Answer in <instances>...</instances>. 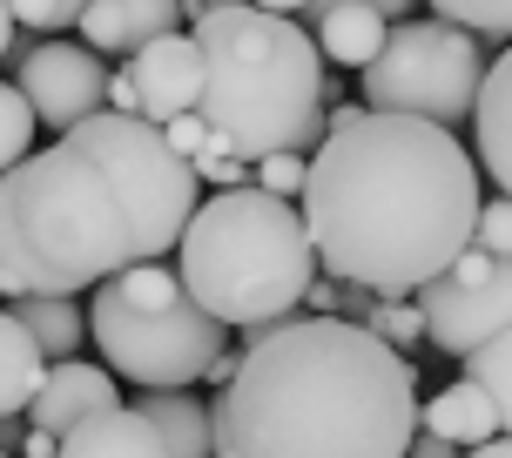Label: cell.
<instances>
[{
    "label": "cell",
    "instance_id": "obj_8",
    "mask_svg": "<svg viewBox=\"0 0 512 458\" xmlns=\"http://www.w3.org/2000/svg\"><path fill=\"white\" fill-rule=\"evenodd\" d=\"M411 304L425 317V344L465 357L512 324V256H486L479 270H438L411 290Z\"/></svg>",
    "mask_w": 512,
    "mask_h": 458
},
{
    "label": "cell",
    "instance_id": "obj_16",
    "mask_svg": "<svg viewBox=\"0 0 512 458\" xmlns=\"http://www.w3.org/2000/svg\"><path fill=\"white\" fill-rule=\"evenodd\" d=\"M384 34H391V14H378L371 0H337L324 21H310L317 54L337 61V68H364V61L384 48Z\"/></svg>",
    "mask_w": 512,
    "mask_h": 458
},
{
    "label": "cell",
    "instance_id": "obj_15",
    "mask_svg": "<svg viewBox=\"0 0 512 458\" xmlns=\"http://www.w3.org/2000/svg\"><path fill=\"white\" fill-rule=\"evenodd\" d=\"M142 418H149L169 458H216V398H203L196 384H176V391H142L135 398Z\"/></svg>",
    "mask_w": 512,
    "mask_h": 458
},
{
    "label": "cell",
    "instance_id": "obj_36",
    "mask_svg": "<svg viewBox=\"0 0 512 458\" xmlns=\"http://www.w3.org/2000/svg\"><path fill=\"white\" fill-rule=\"evenodd\" d=\"M14 48V7H7V0H0V54Z\"/></svg>",
    "mask_w": 512,
    "mask_h": 458
},
{
    "label": "cell",
    "instance_id": "obj_11",
    "mask_svg": "<svg viewBox=\"0 0 512 458\" xmlns=\"http://www.w3.org/2000/svg\"><path fill=\"white\" fill-rule=\"evenodd\" d=\"M122 398V378L108 371V364H88V357H54L48 371H41V391L27 398V425H41V432H68L81 425L88 411H102Z\"/></svg>",
    "mask_w": 512,
    "mask_h": 458
},
{
    "label": "cell",
    "instance_id": "obj_32",
    "mask_svg": "<svg viewBox=\"0 0 512 458\" xmlns=\"http://www.w3.org/2000/svg\"><path fill=\"white\" fill-rule=\"evenodd\" d=\"M54 452H61V438H54V432H41V425H27V432H21V458H54Z\"/></svg>",
    "mask_w": 512,
    "mask_h": 458
},
{
    "label": "cell",
    "instance_id": "obj_4",
    "mask_svg": "<svg viewBox=\"0 0 512 458\" xmlns=\"http://www.w3.org/2000/svg\"><path fill=\"white\" fill-rule=\"evenodd\" d=\"M203 48V122L209 149L256 155L317 149L324 142V54L297 14H270L250 0H203L189 7Z\"/></svg>",
    "mask_w": 512,
    "mask_h": 458
},
{
    "label": "cell",
    "instance_id": "obj_7",
    "mask_svg": "<svg viewBox=\"0 0 512 458\" xmlns=\"http://www.w3.org/2000/svg\"><path fill=\"white\" fill-rule=\"evenodd\" d=\"M364 75V108H391V115H425V122H472L479 102V75L486 54L479 34L459 21H405L384 34V48L358 68Z\"/></svg>",
    "mask_w": 512,
    "mask_h": 458
},
{
    "label": "cell",
    "instance_id": "obj_12",
    "mask_svg": "<svg viewBox=\"0 0 512 458\" xmlns=\"http://www.w3.org/2000/svg\"><path fill=\"white\" fill-rule=\"evenodd\" d=\"M182 21H189L182 0H88L75 27L88 34L95 54H135L142 41H155V34H169Z\"/></svg>",
    "mask_w": 512,
    "mask_h": 458
},
{
    "label": "cell",
    "instance_id": "obj_30",
    "mask_svg": "<svg viewBox=\"0 0 512 458\" xmlns=\"http://www.w3.org/2000/svg\"><path fill=\"white\" fill-rule=\"evenodd\" d=\"M108 108H122V115H142V95H135V75H128V61L108 75Z\"/></svg>",
    "mask_w": 512,
    "mask_h": 458
},
{
    "label": "cell",
    "instance_id": "obj_23",
    "mask_svg": "<svg viewBox=\"0 0 512 458\" xmlns=\"http://www.w3.org/2000/svg\"><path fill=\"white\" fill-rule=\"evenodd\" d=\"M304 176H310V155L304 149H270L250 162V182L256 189H270V196H283V203H297L304 196Z\"/></svg>",
    "mask_w": 512,
    "mask_h": 458
},
{
    "label": "cell",
    "instance_id": "obj_20",
    "mask_svg": "<svg viewBox=\"0 0 512 458\" xmlns=\"http://www.w3.org/2000/svg\"><path fill=\"white\" fill-rule=\"evenodd\" d=\"M459 364H465V378H472V384L492 398V411H499V432H512V324H506V331H492L486 344H472Z\"/></svg>",
    "mask_w": 512,
    "mask_h": 458
},
{
    "label": "cell",
    "instance_id": "obj_9",
    "mask_svg": "<svg viewBox=\"0 0 512 458\" xmlns=\"http://www.w3.org/2000/svg\"><path fill=\"white\" fill-rule=\"evenodd\" d=\"M21 95L34 108V122L61 135L75 128L81 115L108 108V68L95 48H75V41H41V48L21 54Z\"/></svg>",
    "mask_w": 512,
    "mask_h": 458
},
{
    "label": "cell",
    "instance_id": "obj_38",
    "mask_svg": "<svg viewBox=\"0 0 512 458\" xmlns=\"http://www.w3.org/2000/svg\"><path fill=\"white\" fill-rule=\"evenodd\" d=\"M250 7H270V14H297L304 0H250Z\"/></svg>",
    "mask_w": 512,
    "mask_h": 458
},
{
    "label": "cell",
    "instance_id": "obj_17",
    "mask_svg": "<svg viewBox=\"0 0 512 458\" xmlns=\"http://www.w3.org/2000/svg\"><path fill=\"white\" fill-rule=\"evenodd\" d=\"M418 432L445 438V445H479V438L499 432V411L472 378H459V384H445L432 405H418Z\"/></svg>",
    "mask_w": 512,
    "mask_h": 458
},
{
    "label": "cell",
    "instance_id": "obj_3",
    "mask_svg": "<svg viewBox=\"0 0 512 458\" xmlns=\"http://www.w3.org/2000/svg\"><path fill=\"white\" fill-rule=\"evenodd\" d=\"M418 378L351 317H283L216 398V458H405Z\"/></svg>",
    "mask_w": 512,
    "mask_h": 458
},
{
    "label": "cell",
    "instance_id": "obj_13",
    "mask_svg": "<svg viewBox=\"0 0 512 458\" xmlns=\"http://www.w3.org/2000/svg\"><path fill=\"white\" fill-rule=\"evenodd\" d=\"M54 458H169V445H162V432L142 418V405H122V398H115V405L88 411L81 425H68Z\"/></svg>",
    "mask_w": 512,
    "mask_h": 458
},
{
    "label": "cell",
    "instance_id": "obj_31",
    "mask_svg": "<svg viewBox=\"0 0 512 458\" xmlns=\"http://www.w3.org/2000/svg\"><path fill=\"white\" fill-rule=\"evenodd\" d=\"M236 371H243V344H223V351L209 357V371H203V384H216V391H223V384H230Z\"/></svg>",
    "mask_w": 512,
    "mask_h": 458
},
{
    "label": "cell",
    "instance_id": "obj_14",
    "mask_svg": "<svg viewBox=\"0 0 512 458\" xmlns=\"http://www.w3.org/2000/svg\"><path fill=\"white\" fill-rule=\"evenodd\" d=\"M472 135H479V169L512 196V41L499 48L486 75H479V102H472Z\"/></svg>",
    "mask_w": 512,
    "mask_h": 458
},
{
    "label": "cell",
    "instance_id": "obj_26",
    "mask_svg": "<svg viewBox=\"0 0 512 458\" xmlns=\"http://www.w3.org/2000/svg\"><path fill=\"white\" fill-rule=\"evenodd\" d=\"M7 7H14V27H41V34H54V27H75L88 0H7Z\"/></svg>",
    "mask_w": 512,
    "mask_h": 458
},
{
    "label": "cell",
    "instance_id": "obj_5",
    "mask_svg": "<svg viewBox=\"0 0 512 458\" xmlns=\"http://www.w3.org/2000/svg\"><path fill=\"white\" fill-rule=\"evenodd\" d=\"M176 277L230 331L263 324V317H290L317 277L304 209L256 182L216 189L209 203H196V216L176 236Z\"/></svg>",
    "mask_w": 512,
    "mask_h": 458
},
{
    "label": "cell",
    "instance_id": "obj_33",
    "mask_svg": "<svg viewBox=\"0 0 512 458\" xmlns=\"http://www.w3.org/2000/svg\"><path fill=\"white\" fill-rule=\"evenodd\" d=\"M405 458H452V445H445V438H432V432H411Z\"/></svg>",
    "mask_w": 512,
    "mask_h": 458
},
{
    "label": "cell",
    "instance_id": "obj_19",
    "mask_svg": "<svg viewBox=\"0 0 512 458\" xmlns=\"http://www.w3.org/2000/svg\"><path fill=\"white\" fill-rule=\"evenodd\" d=\"M41 371H48L41 344L27 337V324L14 317V310L0 304V418H21L27 398L41 391Z\"/></svg>",
    "mask_w": 512,
    "mask_h": 458
},
{
    "label": "cell",
    "instance_id": "obj_25",
    "mask_svg": "<svg viewBox=\"0 0 512 458\" xmlns=\"http://www.w3.org/2000/svg\"><path fill=\"white\" fill-rule=\"evenodd\" d=\"M472 243H479V250H492V256H512V196H479Z\"/></svg>",
    "mask_w": 512,
    "mask_h": 458
},
{
    "label": "cell",
    "instance_id": "obj_21",
    "mask_svg": "<svg viewBox=\"0 0 512 458\" xmlns=\"http://www.w3.org/2000/svg\"><path fill=\"white\" fill-rule=\"evenodd\" d=\"M34 135H41V122H34V108H27L21 81H0V169H14V162L34 149Z\"/></svg>",
    "mask_w": 512,
    "mask_h": 458
},
{
    "label": "cell",
    "instance_id": "obj_39",
    "mask_svg": "<svg viewBox=\"0 0 512 458\" xmlns=\"http://www.w3.org/2000/svg\"><path fill=\"white\" fill-rule=\"evenodd\" d=\"M182 7H203V0H182Z\"/></svg>",
    "mask_w": 512,
    "mask_h": 458
},
{
    "label": "cell",
    "instance_id": "obj_22",
    "mask_svg": "<svg viewBox=\"0 0 512 458\" xmlns=\"http://www.w3.org/2000/svg\"><path fill=\"white\" fill-rule=\"evenodd\" d=\"M364 331H378L384 344H398V351H418L425 344V317L411 297H378V304L364 310Z\"/></svg>",
    "mask_w": 512,
    "mask_h": 458
},
{
    "label": "cell",
    "instance_id": "obj_18",
    "mask_svg": "<svg viewBox=\"0 0 512 458\" xmlns=\"http://www.w3.org/2000/svg\"><path fill=\"white\" fill-rule=\"evenodd\" d=\"M7 310L27 324V337L41 344V357H75L81 337H88V317L75 310V297H61V290H21V297H7Z\"/></svg>",
    "mask_w": 512,
    "mask_h": 458
},
{
    "label": "cell",
    "instance_id": "obj_29",
    "mask_svg": "<svg viewBox=\"0 0 512 458\" xmlns=\"http://www.w3.org/2000/svg\"><path fill=\"white\" fill-rule=\"evenodd\" d=\"M324 277H331V270H324ZM378 304V290H371V283H351V277H337V310L331 317H351V324H364V310Z\"/></svg>",
    "mask_w": 512,
    "mask_h": 458
},
{
    "label": "cell",
    "instance_id": "obj_37",
    "mask_svg": "<svg viewBox=\"0 0 512 458\" xmlns=\"http://www.w3.org/2000/svg\"><path fill=\"white\" fill-rule=\"evenodd\" d=\"M371 7H378V14H391V21H398V14H411V7H418V0H371Z\"/></svg>",
    "mask_w": 512,
    "mask_h": 458
},
{
    "label": "cell",
    "instance_id": "obj_2",
    "mask_svg": "<svg viewBox=\"0 0 512 458\" xmlns=\"http://www.w3.org/2000/svg\"><path fill=\"white\" fill-rule=\"evenodd\" d=\"M297 209L317 270L371 283L378 297H411L472 243L479 162L445 122L364 108L310 149Z\"/></svg>",
    "mask_w": 512,
    "mask_h": 458
},
{
    "label": "cell",
    "instance_id": "obj_6",
    "mask_svg": "<svg viewBox=\"0 0 512 458\" xmlns=\"http://www.w3.org/2000/svg\"><path fill=\"white\" fill-rule=\"evenodd\" d=\"M88 337L122 384L176 391V384H203L209 357L230 344V324L209 317L162 256H149V263H128L95 283Z\"/></svg>",
    "mask_w": 512,
    "mask_h": 458
},
{
    "label": "cell",
    "instance_id": "obj_35",
    "mask_svg": "<svg viewBox=\"0 0 512 458\" xmlns=\"http://www.w3.org/2000/svg\"><path fill=\"white\" fill-rule=\"evenodd\" d=\"M331 7H337V0H304V7H297V21L310 27V21H324V14H331Z\"/></svg>",
    "mask_w": 512,
    "mask_h": 458
},
{
    "label": "cell",
    "instance_id": "obj_24",
    "mask_svg": "<svg viewBox=\"0 0 512 458\" xmlns=\"http://www.w3.org/2000/svg\"><path fill=\"white\" fill-rule=\"evenodd\" d=\"M432 14L472 27L486 41H512V0H432Z\"/></svg>",
    "mask_w": 512,
    "mask_h": 458
},
{
    "label": "cell",
    "instance_id": "obj_10",
    "mask_svg": "<svg viewBox=\"0 0 512 458\" xmlns=\"http://www.w3.org/2000/svg\"><path fill=\"white\" fill-rule=\"evenodd\" d=\"M128 75H135V95H142V115L149 122H169V115L203 102V48L182 27L142 41V48L128 54Z\"/></svg>",
    "mask_w": 512,
    "mask_h": 458
},
{
    "label": "cell",
    "instance_id": "obj_27",
    "mask_svg": "<svg viewBox=\"0 0 512 458\" xmlns=\"http://www.w3.org/2000/svg\"><path fill=\"white\" fill-rule=\"evenodd\" d=\"M189 169H196L203 189H243V182H250V162H243V155H223V149H203Z\"/></svg>",
    "mask_w": 512,
    "mask_h": 458
},
{
    "label": "cell",
    "instance_id": "obj_28",
    "mask_svg": "<svg viewBox=\"0 0 512 458\" xmlns=\"http://www.w3.org/2000/svg\"><path fill=\"white\" fill-rule=\"evenodd\" d=\"M155 128H162V135H169V149L189 155V162L209 149V122H203V108H182V115H169V122H155Z\"/></svg>",
    "mask_w": 512,
    "mask_h": 458
},
{
    "label": "cell",
    "instance_id": "obj_1",
    "mask_svg": "<svg viewBox=\"0 0 512 458\" xmlns=\"http://www.w3.org/2000/svg\"><path fill=\"white\" fill-rule=\"evenodd\" d=\"M203 203L189 155L149 115L95 108L61 128L54 149L0 169V297L61 290L81 297L102 277L176 250Z\"/></svg>",
    "mask_w": 512,
    "mask_h": 458
},
{
    "label": "cell",
    "instance_id": "obj_34",
    "mask_svg": "<svg viewBox=\"0 0 512 458\" xmlns=\"http://www.w3.org/2000/svg\"><path fill=\"white\" fill-rule=\"evenodd\" d=\"M472 458H512V432H492V438H479V445H465Z\"/></svg>",
    "mask_w": 512,
    "mask_h": 458
},
{
    "label": "cell",
    "instance_id": "obj_40",
    "mask_svg": "<svg viewBox=\"0 0 512 458\" xmlns=\"http://www.w3.org/2000/svg\"><path fill=\"white\" fill-rule=\"evenodd\" d=\"M0 458H7V445H0Z\"/></svg>",
    "mask_w": 512,
    "mask_h": 458
}]
</instances>
